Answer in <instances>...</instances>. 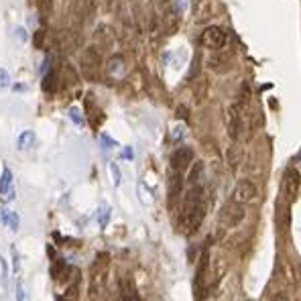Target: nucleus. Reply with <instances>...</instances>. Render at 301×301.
<instances>
[{"instance_id":"16","label":"nucleus","mask_w":301,"mask_h":301,"mask_svg":"<svg viewBox=\"0 0 301 301\" xmlns=\"http://www.w3.org/2000/svg\"><path fill=\"white\" fill-rule=\"evenodd\" d=\"M8 84H10V76L6 69L0 67V88H8Z\"/></svg>"},{"instance_id":"12","label":"nucleus","mask_w":301,"mask_h":301,"mask_svg":"<svg viewBox=\"0 0 301 301\" xmlns=\"http://www.w3.org/2000/svg\"><path fill=\"white\" fill-rule=\"evenodd\" d=\"M6 226H10L12 232H18V228H20V218H18V214L10 212V214H8V224H6Z\"/></svg>"},{"instance_id":"19","label":"nucleus","mask_w":301,"mask_h":301,"mask_svg":"<svg viewBox=\"0 0 301 301\" xmlns=\"http://www.w3.org/2000/svg\"><path fill=\"white\" fill-rule=\"evenodd\" d=\"M51 6H53V0H41V8H43V12L51 10Z\"/></svg>"},{"instance_id":"10","label":"nucleus","mask_w":301,"mask_h":301,"mask_svg":"<svg viewBox=\"0 0 301 301\" xmlns=\"http://www.w3.org/2000/svg\"><path fill=\"white\" fill-rule=\"evenodd\" d=\"M57 86H59V76L55 69H49V73H45V78H43V90L49 94H55Z\"/></svg>"},{"instance_id":"8","label":"nucleus","mask_w":301,"mask_h":301,"mask_svg":"<svg viewBox=\"0 0 301 301\" xmlns=\"http://www.w3.org/2000/svg\"><path fill=\"white\" fill-rule=\"evenodd\" d=\"M100 53L94 49V47H88L84 53H82V69L86 76H94L98 69H100Z\"/></svg>"},{"instance_id":"2","label":"nucleus","mask_w":301,"mask_h":301,"mask_svg":"<svg viewBox=\"0 0 301 301\" xmlns=\"http://www.w3.org/2000/svg\"><path fill=\"white\" fill-rule=\"evenodd\" d=\"M301 187V175L295 167H287L285 173H283V179H281V191H283V197L287 204H293L297 199V193H299Z\"/></svg>"},{"instance_id":"18","label":"nucleus","mask_w":301,"mask_h":301,"mask_svg":"<svg viewBox=\"0 0 301 301\" xmlns=\"http://www.w3.org/2000/svg\"><path fill=\"white\" fill-rule=\"evenodd\" d=\"M110 171H112V177H114V183L118 185V183H120V171H118V167H116V165H110Z\"/></svg>"},{"instance_id":"6","label":"nucleus","mask_w":301,"mask_h":301,"mask_svg":"<svg viewBox=\"0 0 301 301\" xmlns=\"http://www.w3.org/2000/svg\"><path fill=\"white\" fill-rule=\"evenodd\" d=\"M14 179H12V171L8 167L2 169L0 175V202L2 204H10L14 199Z\"/></svg>"},{"instance_id":"13","label":"nucleus","mask_w":301,"mask_h":301,"mask_svg":"<svg viewBox=\"0 0 301 301\" xmlns=\"http://www.w3.org/2000/svg\"><path fill=\"white\" fill-rule=\"evenodd\" d=\"M12 273H14V275L20 273V255H18L16 246H12Z\"/></svg>"},{"instance_id":"3","label":"nucleus","mask_w":301,"mask_h":301,"mask_svg":"<svg viewBox=\"0 0 301 301\" xmlns=\"http://www.w3.org/2000/svg\"><path fill=\"white\" fill-rule=\"evenodd\" d=\"M255 197H257V185H255L250 179H240V181L234 185L232 195H230V199H232L234 204L244 206V208H246Z\"/></svg>"},{"instance_id":"14","label":"nucleus","mask_w":301,"mask_h":301,"mask_svg":"<svg viewBox=\"0 0 301 301\" xmlns=\"http://www.w3.org/2000/svg\"><path fill=\"white\" fill-rule=\"evenodd\" d=\"M14 295H16V301H27L24 299V287H22L20 279H18V281H16V285H14Z\"/></svg>"},{"instance_id":"20","label":"nucleus","mask_w":301,"mask_h":301,"mask_svg":"<svg viewBox=\"0 0 301 301\" xmlns=\"http://www.w3.org/2000/svg\"><path fill=\"white\" fill-rule=\"evenodd\" d=\"M124 157H127V159H131V157H133V150L127 149V150H124Z\"/></svg>"},{"instance_id":"9","label":"nucleus","mask_w":301,"mask_h":301,"mask_svg":"<svg viewBox=\"0 0 301 301\" xmlns=\"http://www.w3.org/2000/svg\"><path fill=\"white\" fill-rule=\"evenodd\" d=\"M242 114L238 110V106H230L228 110V135L232 141H238L242 135Z\"/></svg>"},{"instance_id":"1","label":"nucleus","mask_w":301,"mask_h":301,"mask_svg":"<svg viewBox=\"0 0 301 301\" xmlns=\"http://www.w3.org/2000/svg\"><path fill=\"white\" fill-rule=\"evenodd\" d=\"M206 216V193H204V185L199 181H189V189L183 197V206H181V216H179V224L183 228V232L191 234L199 228L202 220Z\"/></svg>"},{"instance_id":"5","label":"nucleus","mask_w":301,"mask_h":301,"mask_svg":"<svg viewBox=\"0 0 301 301\" xmlns=\"http://www.w3.org/2000/svg\"><path fill=\"white\" fill-rule=\"evenodd\" d=\"M191 163H193V150L189 147H179L171 155V171L183 173Z\"/></svg>"},{"instance_id":"15","label":"nucleus","mask_w":301,"mask_h":301,"mask_svg":"<svg viewBox=\"0 0 301 301\" xmlns=\"http://www.w3.org/2000/svg\"><path fill=\"white\" fill-rule=\"evenodd\" d=\"M69 118H71L78 127H80V124H84V118L80 116V110H78V108H69Z\"/></svg>"},{"instance_id":"7","label":"nucleus","mask_w":301,"mask_h":301,"mask_svg":"<svg viewBox=\"0 0 301 301\" xmlns=\"http://www.w3.org/2000/svg\"><path fill=\"white\" fill-rule=\"evenodd\" d=\"M242 218H244V206H238V204H234L232 199L224 206V210H222V222L226 224V226H236V224H240L242 222Z\"/></svg>"},{"instance_id":"11","label":"nucleus","mask_w":301,"mask_h":301,"mask_svg":"<svg viewBox=\"0 0 301 301\" xmlns=\"http://www.w3.org/2000/svg\"><path fill=\"white\" fill-rule=\"evenodd\" d=\"M35 143V133L33 131H24L20 133V137L16 139V149L18 150H29Z\"/></svg>"},{"instance_id":"17","label":"nucleus","mask_w":301,"mask_h":301,"mask_svg":"<svg viewBox=\"0 0 301 301\" xmlns=\"http://www.w3.org/2000/svg\"><path fill=\"white\" fill-rule=\"evenodd\" d=\"M43 37H45L43 31H37V33H35V47H37V49L43 47Z\"/></svg>"},{"instance_id":"4","label":"nucleus","mask_w":301,"mask_h":301,"mask_svg":"<svg viewBox=\"0 0 301 301\" xmlns=\"http://www.w3.org/2000/svg\"><path fill=\"white\" fill-rule=\"evenodd\" d=\"M228 43V35L222 27H208L204 33H202V45L208 47V49H222L226 47Z\"/></svg>"}]
</instances>
